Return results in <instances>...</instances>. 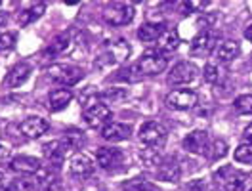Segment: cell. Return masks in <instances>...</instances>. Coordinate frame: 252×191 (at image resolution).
Returning a JSON list of instances; mask_svg holds the SVG:
<instances>
[{"instance_id":"30bf717a","label":"cell","mask_w":252,"mask_h":191,"mask_svg":"<svg viewBox=\"0 0 252 191\" xmlns=\"http://www.w3.org/2000/svg\"><path fill=\"white\" fill-rule=\"evenodd\" d=\"M95 160L103 170H117L125 162V153L117 147H99L95 153Z\"/></svg>"},{"instance_id":"e575fe53","label":"cell","mask_w":252,"mask_h":191,"mask_svg":"<svg viewBox=\"0 0 252 191\" xmlns=\"http://www.w3.org/2000/svg\"><path fill=\"white\" fill-rule=\"evenodd\" d=\"M235 160L243 164H252V143H241L235 149Z\"/></svg>"},{"instance_id":"52a82bcc","label":"cell","mask_w":252,"mask_h":191,"mask_svg":"<svg viewBox=\"0 0 252 191\" xmlns=\"http://www.w3.org/2000/svg\"><path fill=\"white\" fill-rule=\"evenodd\" d=\"M199 101V96L197 92L189 90V88H182V90H174L166 96L164 103L170 107V109H176V111H188L191 107H195Z\"/></svg>"},{"instance_id":"cb8c5ba5","label":"cell","mask_w":252,"mask_h":191,"mask_svg":"<svg viewBox=\"0 0 252 191\" xmlns=\"http://www.w3.org/2000/svg\"><path fill=\"white\" fill-rule=\"evenodd\" d=\"M164 31H166V27L160 21L158 23H145L138 29V38L142 42H155V40L160 38V34Z\"/></svg>"},{"instance_id":"ee69618b","label":"cell","mask_w":252,"mask_h":191,"mask_svg":"<svg viewBox=\"0 0 252 191\" xmlns=\"http://www.w3.org/2000/svg\"><path fill=\"white\" fill-rule=\"evenodd\" d=\"M249 191H252V188H251V190H249Z\"/></svg>"},{"instance_id":"6da1fadb","label":"cell","mask_w":252,"mask_h":191,"mask_svg":"<svg viewBox=\"0 0 252 191\" xmlns=\"http://www.w3.org/2000/svg\"><path fill=\"white\" fill-rule=\"evenodd\" d=\"M214 184L220 188L221 191H241L247 184V178L249 174L247 172H241L239 168L231 166V164H225V166H220L214 174Z\"/></svg>"},{"instance_id":"603a6c76","label":"cell","mask_w":252,"mask_h":191,"mask_svg":"<svg viewBox=\"0 0 252 191\" xmlns=\"http://www.w3.org/2000/svg\"><path fill=\"white\" fill-rule=\"evenodd\" d=\"M32 182L42 188V190H52L58 186V168L54 166H40V170L34 174Z\"/></svg>"},{"instance_id":"5bb4252c","label":"cell","mask_w":252,"mask_h":191,"mask_svg":"<svg viewBox=\"0 0 252 191\" xmlns=\"http://www.w3.org/2000/svg\"><path fill=\"white\" fill-rule=\"evenodd\" d=\"M130 56V46L125 40H119V42H113L107 46V52L99 58L97 65H103V62L107 65H115L117 62H125L126 58Z\"/></svg>"},{"instance_id":"8fae6325","label":"cell","mask_w":252,"mask_h":191,"mask_svg":"<svg viewBox=\"0 0 252 191\" xmlns=\"http://www.w3.org/2000/svg\"><path fill=\"white\" fill-rule=\"evenodd\" d=\"M184 149L188 153L193 155H205L208 153V147H210V140H208V132L206 130H193L191 134H188L184 138Z\"/></svg>"},{"instance_id":"ba28073f","label":"cell","mask_w":252,"mask_h":191,"mask_svg":"<svg viewBox=\"0 0 252 191\" xmlns=\"http://www.w3.org/2000/svg\"><path fill=\"white\" fill-rule=\"evenodd\" d=\"M199 77V69L189 62H180L172 67V71L168 73V84L170 86H182V84H189Z\"/></svg>"},{"instance_id":"7402d4cb","label":"cell","mask_w":252,"mask_h":191,"mask_svg":"<svg viewBox=\"0 0 252 191\" xmlns=\"http://www.w3.org/2000/svg\"><path fill=\"white\" fill-rule=\"evenodd\" d=\"M31 71L32 67L29 64H25V62H21V64H17L10 73H8V77L4 80V84L8 86V88H17V86H21L25 80L31 77Z\"/></svg>"},{"instance_id":"ac0fdd59","label":"cell","mask_w":252,"mask_h":191,"mask_svg":"<svg viewBox=\"0 0 252 191\" xmlns=\"http://www.w3.org/2000/svg\"><path fill=\"white\" fill-rule=\"evenodd\" d=\"M182 176V168L178 164V160L174 157H166L160 160V164L157 166V178L162 182H178Z\"/></svg>"},{"instance_id":"4316f807","label":"cell","mask_w":252,"mask_h":191,"mask_svg":"<svg viewBox=\"0 0 252 191\" xmlns=\"http://www.w3.org/2000/svg\"><path fill=\"white\" fill-rule=\"evenodd\" d=\"M63 142L67 143L71 149H82L86 145V136L79 128H67L65 136H63Z\"/></svg>"},{"instance_id":"9c48e42d","label":"cell","mask_w":252,"mask_h":191,"mask_svg":"<svg viewBox=\"0 0 252 191\" xmlns=\"http://www.w3.org/2000/svg\"><path fill=\"white\" fill-rule=\"evenodd\" d=\"M82 119H84V123L90 128H97V127H101V125L111 123L113 113H111V109L105 103H92V105H88V107L84 109Z\"/></svg>"},{"instance_id":"5b68a950","label":"cell","mask_w":252,"mask_h":191,"mask_svg":"<svg viewBox=\"0 0 252 191\" xmlns=\"http://www.w3.org/2000/svg\"><path fill=\"white\" fill-rule=\"evenodd\" d=\"M218 38H220V32L214 31V29H206L201 31L189 44V54L191 56H208L210 52H214L218 46Z\"/></svg>"},{"instance_id":"3957f363","label":"cell","mask_w":252,"mask_h":191,"mask_svg":"<svg viewBox=\"0 0 252 191\" xmlns=\"http://www.w3.org/2000/svg\"><path fill=\"white\" fill-rule=\"evenodd\" d=\"M140 142L145 145V147H155V149H160L166 140H168V132L166 128L162 127L160 123H155V121H147L140 127Z\"/></svg>"},{"instance_id":"d4e9b609","label":"cell","mask_w":252,"mask_h":191,"mask_svg":"<svg viewBox=\"0 0 252 191\" xmlns=\"http://www.w3.org/2000/svg\"><path fill=\"white\" fill-rule=\"evenodd\" d=\"M44 12H46V4H44V2H34L27 10H21V12H19L17 21H19L21 25H29L34 19H38Z\"/></svg>"},{"instance_id":"44dd1931","label":"cell","mask_w":252,"mask_h":191,"mask_svg":"<svg viewBox=\"0 0 252 191\" xmlns=\"http://www.w3.org/2000/svg\"><path fill=\"white\" fill-rule=\"evenodd\" d=\"M73 99V92L69 88H56L48 96V109L50 111H62Z\"/></svg>"},{"instance_id":"f546056e","label":"cell","mask_w":252,"mask_h":191,"mask_svg":"<svg viewBox=\"0 0 252 191\" xmlns=\"http://www.w3.org/2000/svg\"><path fill=\"white\" fill-rule=\"evenodd\" d=\"M203 75H205L206 82H210V84H220L221 80H223V77H225L223 69H221L220 65H214V64L206 65Z\"/></svg>"},{"instance_id":"4dcf8cb0","label":"cell","mask_w":252,"mask_h":191,"mask_svg":"<svg viewBox=\"0 0 252 191\" xmlns=\"http://www.w3.org/2000/svg\"><path fill=\"white\" fill-rule=\"evenodd\" d=\"M140 159L143 160L145 166H158L162 157L158 155V149H155V147H145V149L140 151Z\"/></svg>"},{"instance_id":"d590c367","label":"cell","mask_w":252,"mask_h":191,"mask_svg":"<svg viewBox=\"0 0 252 191\" xmlns=\"http://www.w3.org/2000/svg\"><path fill=\"white\" fill-rule=\"evenodd\" d=\"M210 2L208 0H189V2H182L180 6L184 8V12L182 14H193V12H203L206 6H208Z\"/></svg>"},{"instance_id":"60d3db41","label":"cell","mask_w":252,"mask_h":191,"mask_svg":"<svg viewBox=\"0 0 252 191\" xmlns=\"http://www.w3.org/2000/svg\"><path fill=\"white\" fill-rule=\"evenodd\" d=\"M8 23V14L6 12H0V27H4Z\"/></svg>"},{"instance_id":"4fadbf2b","label":"cell","mask_w":252,"mask_h":191,"mask_svg":"<svg viewBox=\"0 0 252 191\" xmlns=\"http://www.w3.org/2000/svg\"><path fill=\"white\" fill-rule=\"evenodd\" d=\"M48 128H50V123H48L46 119H42V117H29V119H25L19 125L21 134L25 138H29V140H36V138L44 136L48 132Z\"/></svg>"},{"instance_id":"ffe728a7","label":"cell","mask_w":252,"mask_h":191,"mask_svg":"<svg viewBox=\"0 0 252 191\" xmlns=\"http://www.w3.org/2000/svg\"><path fill=\"white\" fill-rule=\"evenodd\" d=\"M239 54H241V46L237 40H223L214 50V58L218 60V64H229Z\"/></svg>"},{"instance_id":"2e32d148","label":"cell","mask_w":252,"mask_h":191,"mask_svg":"<svg viewBox=\"0 0 252 191\" xmlns=\"http://www.w3.org/2000/svg\"><path fill=\"white\" fill-rule=\"evenodd\" d=\"M71 48H73L71 36H69L67 32H62V34H58V36L50 42V46L44 50V58L54 60V58L65 56V54H69V52H71Z\"/></svg>"},{"instance_id":"83f0119b","label":"cell","mask_w":252,"mask_h":191,"mask_svg":"<svg viewBox=\"0 0 252 191\" xmlns=\"http://www.w3.org/2000/svg\"><path fill=\"white\" fill-rule=\"evenodd\" d=\"M117 80H125V82H140L143 79V73L142 69L138 67V64L134 65H128V67H123L117 75H115Z\"/></svg>"},{"instance_id":"f6af8a7d","label":"cell","mask_w":252,"mask_h":191,"mask_svg":"<svg viewBox=\"0 0 252 191\" xmlns=\"http://www.w3.org/2000/svg\"><path fill=\"white\" fill-rule=\"evenodd\" d=\"M0 4H2V2H0Z\"/></svg>"},{"instance_id":"1f68e13d","label":"cell","mask_w":252,"mask_h":191,"mask_svg":"<svg viewBox=\"0 0 252 191\" xmlns=\"http://www.w3.org/2000/svg\"><path fill=\"white\" fill-rule=\"evenodd\" d=\"M227 155V143L223 142V140H214V142H210V147H208V157L210 160H218V159H223Z\"/></svg>"},{"instance_id":"836d02e7","label":"cell","mask_w":252,"mask_h":191,"mask_svg":"<svg viewBox=\"0 0 252 191\" xmlns=\"http://www.w3.org/2000/svg\"><path fill=\"white\" fill-rule=\"evenodd\" d=\"M235 105V111L241 113V115H252V94H243L235 97L233 101Z\"/></svg>"},{"instance_id":"e0dca14e","label":"cell","mask_w":252,"mask_h":191,"mask_svg":"<svg viewBox=\"0 0 252 191\" xmlns=\"http://www.w3.org/2000/svg\"><path fill=\"white\" fill-rule=\"evenodd\" d=\"M69 170H71V174L75 176V178H88V176L94 172V162L92 159L88 157V155H84V153H77L71 162H69Z\"/></svg>"},{"instance_id":"b9f144b4","label":"cell","mask_w":252,"mask_h":191,"mask_svg":"<svg viewBox=\"0 0 252 191\" xmlns=\"http://www.w3.org/2000/svg\"><path fill=\"white\" fill-rule=\"evenodd\" d=\"M245 38H247V40H251V42H252V25H249V27L245 29Z\"/></svg>"},{"instance_id":"8992f818","label":"cell","mask_w":252,"mask_h":191,"mask_svg":"<svg viewBox=\"0 0 252 191\" xmlns=\"http://www.w3.org/2000/svg\"><path fill=\"white\" fill-rule=\"evenodd\" d=\"M166 65H168V58L158 50H147L142 56V60L138 62V67L142 69L143 77H153V75L162 73Z\"/></svg>"},{"instance_id":"7c38bea8","label":"cell","mask_w":252,"mask_h":191,"mask_svg":"<svg viewBox=\"0 0 252 191\" xmlns=\"http://www.w3.org/2000/svg\"><path fill=\"white\" fill-rule=\"evenodd\" d=\"M69 151H71V147L63 142V140H54V142L46 143L42 147L44 157L50 160V166H54V168H60L62 166L65 157L69 155Z\"/></svg>"},{"instance_id":"ab89813d","label":"cell","mask_w":252,"mask_h":191,"mask_svg":"<svg viewBox=\"0 0 252 191\" xmlns=\"http://www.w3.org/2000/svg\"><path fill=\"white\" fill-rule=\"evenodd\" d=\"M8 157H10V149L4 143H0V160H6Z\"/></svg>"},{"instance_id":"f35d334b","label":"cell","mask_w":252,"mask_h":191,"mask_svg":"<svg viewBox=\"0 0 252 191\" xmlns=\"http://www.w3.org/2000/svg\"><path fill=\"white\" fill-rule=\"evenodd\" d=\"M243 138H245V143H252V123L247 128H245V132H243Z\"/></svg>"},{"instance_id":"d6986e66","label":"cell","mask_w":252,"mask_h":191,"mask_svg":"<svg viewBox=\"0 0 252 191\" xmlns=\"http://www.w3.org/2000/svg\"><path fill=\"white\" fill-rule=\"evenodd\" d=\"M10 166H12L14 172L34 176L38 170H40L42 164H40V159H36V157H31V155H19V157H16V159H12Z\"/></svg>"},{"instance_id":"7a4b0ae2","label":"cell","mask_w":252,"mask_h":191,"mask_svg":"<svg viewBox=\"0 0 252 191\" xmlns=\"http://www.w3.org/2000/svg\"><path fill=\"white\" fill-rule=\"evenodd\" d=\"M46 77L58 84H63V86H73L82 80L84 77V71L80 67H75V65L69 64H56L50 65L46 69Z\"/></svg>"},{"instance_id":"9a60e30c","label":"cell","mask_w":252,"mask_h":191,"mask_svg":"<svg viewBox=\"0 0 252 191\" xmlns=\"http://www.w3.org/2000/svg\"><path fill=\"white\" fill-rule=\"evenodd\" d=\"M132 134V127L125 125V123H107L105 127L101 128V138L107 140V142H125L130 138Z\"/></svg>"},{"instance_id":"277c9868","label":"cell","mask_w":252,"mask_h":191,"mask_svg":"<svg viewBox=\"0 0 252 191\" xmlns=\"http://www.w3.org/2000/svg\"><path fill=\"white\" fill-rule=\"evenodd\" d=\"M136 16V10L132 4H125V2H113L109 6H105L103 10V19L113 25V27H123L128 25Z\"/></svg>"},{"instance_id":"8d00e7d4","label":"cell","mask_w":252,"mask_h":191,"mask_svg":"<svg viewBox=\"0 0 252 191\" xmlns=\"http://www.w3.org/2000/svg\"><path fill=\"white\" fill-rule=\"evenodd\" d=\"M189 191H221L216 184L214 186H210V184H206L203 180H195V182H191L188 186Z\"/></svg>"},{"instance_id":"f1b7e54d","label":"cell","mask_w":252,"mask_h":191,"mask_svg":"<svg viewBox=\"0 0 252 191\" xmlns=\"http://www.w3.org/2000/svg\"><path fill=\"white\" fill-rule=\"evenodd\" d=\"M97 97H99L101 101H105V103H121L123 99L128 97V90H126V88H117V86H113V88L103 90L101 94H97Z\"/></svg>"},{"instance_id":"74e56055","label":"cell","mask_w":252,"mask_h":191,"mask_svg":"<svg viewBox=\"0 0 252 191\" xmlns=\"http://www.w3.org/2000/svg\"><path fill=\"white\" fill-rule=\"evenodd\" d=\"M16 46V34L14 32H2L0 34V50H12Z\"/></svg>"},{"instance_id":"7bdbcfd3","label":"cell","mask_w":252,"mask_h":191,"mask_svg":"<svg viewBox=\"0 0 252 191\" xmlns=\"http://www.w3.org/2000/svg\"><path fill=\"white\" fill-rule=\"evenodd\" d=\"M4 180H6V178H4V174L0 172V188H2V184H4Z\"/></svg>"},{"instance_id":"d6a6232c","label":"cell","mask_w":252,"mask_h":191,"mask_svg":"<svg viewBox=\"0 0 252 191\" xmlns=\"http://www.w3.org/2000/svg\"><path fill=\"white\" fill-rule=\"evenodd\" d=\"M123 191H157V188L142 178H136V180H130L123 186Z\"/></svg>"},{"instance_id":"484cf974","label":"cell","mask_w":252,"mask_h":191,"mask_svg":"<svg viewBox=\"0 0 252 191\" xmlns=\"http://www.w3.org/2000/svg\"><path fill=\"white\" fill-rule=\"evenodd\" d=\"M158 44V52H174V50H178L180 46V34L176 29H166V31L160 34V38L157 40Z\"/></svg>"}]
</instances>
